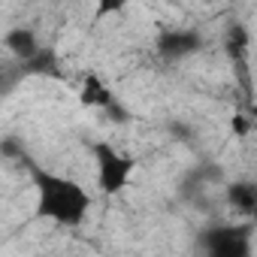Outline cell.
<instances>
[{
    "instance_id": "6da1fadb",
    "label": "cell",
    "mask_w": 257,
    "mask_h": 257,
    "mask_svg": "<svg viewBox=\"0 0 257 257\" xmlns=\"http://www.w3.org/2000/svg\"><path fill=\"white\" fill-rule=\"evenodd\" d=\"M28 167H31V182L37 188V209H34L37 218L52 221L58 227H70V230L82 227L91 212V194L85 191V185L70 176L37 167L31 161Z\"/></svg>"
},
{
    "instance_id": "7a4b0ae2",
    "label": "cell",
    "mask_w": 257,
    "mask_h": 257,
    "mask_svg": "<svg viewBox=\"0 0 257 257\" xmlns=\"http://www.w3.org/2000/svg\"><path fill=\"white\" fill-rule=\"evenodd\" d=\"M254 233L251 221L209 224L197 236V251L200 257H254Z\"/></svg>"
},
{
    "instance_id": "3957f363",
    "label": "cell",
    "mask_w": 257,
    "mask_h": 257,
    "mask_svg": "<svg viewBox=\"0 0 257 257\" xmlns=\"http://www.w3.org/2000/svg\"><path fill=\"white\" fill-rule=\"evenodd\" d=\"M91 155H94L97 188H100L103 197H115V194H121L127 185L134 182L137 158H131L127 152H118L112 143H94Z\"/></svg>"
},
{
    "instance_id": "277c9868",
    "label": "cell",
    "mask_w": 257,
    "mask_h": 257,
    "mask_svg": "<svg viewBox=\"0 0 257 257\" xmlns=\"http://www.w3.org/2000/svg\"><path fill=\"white\" fill-rule=\"evenodd\" d=\"M203 46H206L203 31H197V28H167V31H161V37L155 43V52L164 64H179V61L194 58Z\"/></svg>"
},
{
    "instance_id": "5b68a950",
    "label": "cell",
    "mask_w": 257,
    "mask_h": 257,
    "mask_svg": "<svg viewBox=\"0 0 257 257\" xmlns=\"http://www.w3.org/2000/svg\"><path fill=\"white\" fill-rule=\"evenodd\" d=\"M4 49H7V52L19 61V67H22V64L34 61L46 46L40 43V37H37L34 28H28V25H16V28H10V31L4 34Z\"/></svg>"
},
{
    "instance_id": "8992f818",
    "label": "cell",
    "mask_w": 257,
    "mask_h": 257,
    "mask_svg": "<svg viewBox=\"0 0 257 257\" xmlns=\"http://www.w3.org/2000/svg\"><path fill=\"white\" fill-rule=\"evenodd\" d=\"M224 200L230 206V212H236L239 218H254L257 215V182L251 179H236L224 185Z\"/></svg>"
},
{
    "instance_id": "52a82bcc",
    "label": "cell",
    "mask_w": 257,
    "mask_h": 257,
    "mask_svg": "<svg viewBox=\"0 0 257 257\" xmlns=\"http://www.w3.org/2000/svg\"><path fill=\"white\" fill-rule=\"evenodd\" d=\"M79 100H82V106H88V109L121 112V115H124V109H118V100H115V94L109 91V85H106L100 76H94V73H88V76L82 79V85H79Z\"/></svg>"
},
{
    "instance_id": "ba28073f",
    "label": "cell",
    "mask_w": 257,
    "mask_h": 257,
    "mask_svg": "<svg viewBox=\"0 0 257 257\" xmlns=\"http://www.w3.org/2000/svg\"><path fill=\"white\" fill-rule=\"evenodd\" d=\"M248 46H251V34L245 25H230L224 34V52L236 67H245L248 61Z\"/></svg>"
},
{
    "instance_id": "9c48e42d",
    "label": "cell",
    "mask_w": 257,
    "mask_h": 257,
    "mask_svg": "<svg viewBox=\"0 0 257 257\" xmlns=\"http://www.w3.org/2000/svg\"><path fill=\"white\" fill-rule=\"evenodd\" d=\"M22 73L25 76H61V64H58V55L52 49H43L34 61L22 64Z\"/></svg>"
},
{
    "instance_id": "30bf717a",
    "label": "cell",
    "mask_w": 257,
    "mask_h": 257,
    "mask_svg": "<svg viewBox=\"0 0 257 257\" xmlns=\"http://www.w3.org/2000/svg\"><path fill=\"white\" fill-rule=\"evenodd\" d=\"M257 127V121L251 118V115H245V112H236L233 118H230V131H233V137L236 140H245L251 131Z\"/></svg>"
},
{
    "instance_id": "8fae6325",
    "label": "cell",
    "mask_w": 257,
    "mask_h": 257,
    "mask_svg": "<svg viewBox=\"0 0 257 257\" xmlns=\"http://www.w3.org/2000/svg\"><path fill=\"white\" fill-rule=\"evenodd\" d=\"M251 224H254V230H257V215H254V218H251Z\"/></svg>"
}]
</instances>
